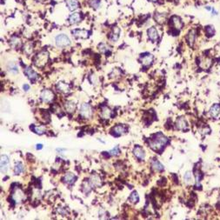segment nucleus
Segmentation results:
<instances>
[{
    "label": "nucleus",
    "mask_w": 220,
    "mask_h": 220,
    "mask_svg": "<svg viewBox=\"0 0 220 220\" xmlns=\"http://www.w3.org/2000/svg\"><path fill=\"white\" fill-rule=\"evenodd\" d=\"M119 34H120V29L118 27H114L112 33L110 35V39L112 42H116L118 39V38H119Z\"/></svg>",
    "instance_id": "16"
},
{
    "label": "nucleus",
    "mask_w": 220,
    "mask_h": 220,
    "mask_svg": "<svg viewBox=\"0 0 220 220\" xmlns=\"http://www.w3.org/2000/svg\"><path fill=\"white\" fill-rule=\"evenodd\" d=\"M56 44L59 47H65L71 44V40L66 35L60 34L56 37Z\"/></svg>",
    "instance_id": "5"
},
{
    "label": "nucleus",
    "mask_w": 220,
    "mask_h": 220,
    "mask_svg": "<svg viewBox=\"0 0 220 220\" xmlns=\"http://www.w3.org/2000/svg\"><path fill=\"white\" fill-rule=\"evenodd\" d=\"M66 5L70 10H75L78 8V3L77 0H66Z\"/></svg>",
    "instance_id": "21"
},
{
    "label": "nucleus",
    "mask_w": 220,
    "mask_h": 220,
    "mask_svg": "<svg viewBox=\"0 0 220 220\" xmlns=\"http://www.w3.org/2000/svg\"><path fill=\"white\" fill-rule=\"evenodd\" d=\"M21 44H22V42H21L20 39L17 38V37L11 38V39H10V45H11V47H13L15 49H18V48L21 47Z\"/></svg>",
    "instance_id": "25"
},
{
    "label": "nucleus",
    "mask_w": 220,
    "mask_h": 220,
    "mask_svg": "<svg viewBox=\"0 0 220 220\" xmlns=\"http://www.w3.org/2000/svg\"><path fill=\"white\" fill-rule=\"evenodd\" d=\"M64 108L66 110V112L69 113H72L75 112L76 109V104L72 101H67L64 104Z\"/></svg>",
    "instance_id": "22"
},
{
    "label": "nucleus",
    "mask_w": 220,
    "mask_h": 220,
    "mask_svg": "<svg viewBox=\"0 0 220 220\" xmlns=\"http://www.w3.org/2000/svg\"><path fill=\"white\" fill-rule=\"evenodd\" d=\"M88 182L92 187H98V186H100L102 185L101 178H100L98 175H92V176L89 178Z\"/></svg>",
    "instance_id": "10"
},
{
    "label": "nucleus",
    "mask_w": 220,
    "mask_h": 220,
    "mask_svg": "<svg viewBox=\"0 0 220 220\" xmlns=\"http://www.w3.org/2000/svg\"><path fill=\"white\" fill-rule=\"evenodd\" d=\"M25 52L27 54H31L32 52V45L31 44H27L25 46Z\"/></svg>",
    "instance_id": "39"
},
{
    "label": "nucleus",
    "mask_w": 220,
    "mask_h": 220,
    "mask_svg": "<svg viewBox=\"0 0 220 220\" xmlns=\"http://www.w3.org/2000/svg\"><path fill=\"white\" fill-rule=\"evenodd\" d=\"M30 89V87H29V85L28 84H25L24 85V90H25V91H28Z\"/></svg>",
    "instance_id": "41"
},
{
    "label": "nucleus",
    "mask_w": 220,
    "mask_h": 220,
    "mask_svg": "<svg viewBox=\"0 0 220 220\" xmlns=\"http://www.w3.org/2000/svg\"><path fill=\"white\" fill-rule=\"evenodd\" d=\"M14 171H15V174H16V175H18V174H20L21 172H23V171H24V165H23L21 163L17 164V165H16V166H15Z\"/></svg>",
    "instance_id": "33"
},
{
    "label": "nucleus",
    "mask_w": 220,
    "mask_h": 220,
    "mask_svg": "<svg viewBox=\"0 0 220 220\" xmlns=\"http://www.w3.org/2000/svg\"><path fill=\"white\" fill-rule=\"evenodd\" d=\"M129 200L131 201L132 203H133V204H136V203L138 202L139 197H138V194H137V191H133V192H132V194H131L130 198H129Z\"/></svg>",
    "instance_id": "30"
},
{
    "label": "nucleus",
    "mask_w": 220,
    "mask_h": 220,
    "mask_svg": "<svg viewBox=\"0 0 220 220\" xmlns=\"http://www.w3.org/2000/svg\"><path fill=\"white\" fill-rule=\"evenodd\" d=\"M11 198H12V200L14 201L16 204L22 203V202L26 198V197H25L24 191H22L20 188H18V187H17V188H14V189H13L12 194H11Z\"/></svg>",
    "instance_id": "3"
},
{
    "label": "nucleus",
    "mask_w": 220,
    "mask_h": 220,
    "mask_svg": "<svg viewBox=\"0 0 220 220\" xmlns=\"http://www.w3.org/2000/svg\"><path fill=\"white\" fill-rule=\"evenodd\" d=\"M100 3H101L100 0H91V1H90V5H91L92 7H93V8L97 9V8L99 7Z\"/></svg>",
    "instance_id": "36"
},
{
    "label": "nucleus",
    "mask_w": 220,
    "mask_h": 220,
    "mask_svg": "<svg viewBox=\"0 0 220 220\" xmlns=\"http://www.w3.org/2000/svg\"><path fill=\"white\" fill-rule=\"evenodd\" d=\"M153 61V56L151 54H147L142 58V63L144 65H149L151 64Z\"/></svg>",
    "instance_id": "28"
},
{
    "label": "nucleus",
    "mask_w": 220,
    "mask_h": 220,
    "mask_svg": "<svg viewBox=\"0 0 220 220\" xmlns=\"http://www.w3.org/2000/svg\"><path fill=\"white\" fill-rule=\"evenodd\" d=\"M168 142V139L166 137H165L163 134L159 133L155 136V137L151 140L150 142V146L152 149L155 151H159L163 147L165 146Z\"/></svg>",
    "instance_id": "1"
},
{
    "label": "nucleus",
    "mask_w": 220,
    "mask_h": 220,
    "mask_svg": "<svg viewBox=\"0 0 220 220\" xmlns=\"http://www.w3.org/2000/svg\"><path fill=\"white\" fill-rule=\"evenodd\" d=\"M80 115L85 118V119H90L92 116V109L89 104H83L80 106Z\"/></svg>",
    "instance_id": "4"
},
{
    "label": "nucleus",
    "mask_w": 220,
    "mask_h": 220,
    "mask_svg": "<svg viewBox=\"0 0 220 220\" xmlns=\"http://www.w3.org/2000/svg\"><path fill=\"white\" fill-rule=\"evenodd\" d=\"M8 69H9V71H10V72H12V73H18V71L17 65H16V64L13 63V62H11V63L9 64Z\"/></svg>",
    "instance_id": "35"
},
{
    "label": "nucleus",
    "mask_w": 220,
    "mask_h": 220,
    "mask_svg": "<svg viewBox=\"0 0 220 220\" xmlns=\"http://www.w3.org/2000/svg\"><path fill=\"white\" fill-rule=\"evenodd\" d=\"M125 132H126V128L124 125H122V124H118L112 129V132H114V134H116L117 136L124 134Z\"/></svg>",
    "instance_id": "19"
},
{
    "label": "nucleus",
    "mask_w": 220,
    "mask_h": 220,
    "mask_svg": "<svg viewBox=\"0 0 220 220\" xmlns=\"http://www.w3.org/2000/svg\"><path fill=\"white\" fill-rule=\"evenodd\" d=\"M195 177H196V185L198 186V185H199V181H200V174H199V172L196 171Z\"/></svg>",
    "instance_id": "40"
},
{
    "label": "nucleus",
    "mask_w": 220,
    "mask_h": 220,
    "mask_svg": "<svg viewBox=\"0 0 220 220\" xmlns=\"http://www.w3.org/2000/svg\"><path fill=\"white\" fill-rule=\"evenodd\" d=\"M80 20H81V16L78 12L73 13V14H71L69 17V22L71 24H77Z\"/></svg>",
    "instance_id": "24"
},
{
    "label": "nucleus",
    "mask_w": 220,
    "mask_h": 220,
    "mask_svg": "<svg viewBox=\"0 0 220 220\" xmlns=\"http://www.w3.org/2000/svg\"><path fill=\"white\" fill-rule=\"evenodd\" d=\"M176 125L178 130H185V129H186L187 128V122H186L185 118H184V117L178 118L177 120Z\"/></svg>",
    "instance_id": "17"
},
{
    "label": "nucleus",
    "mask_w": 220,
    "mask_h": 220,
    "mask_svg": "<svg viewBox=\"0 0 220 220\" xmlns=\"http://www.w3.org/2000/svg\"><path fill=\"white\" fill-rule=\"evenodd\" d=\"M9 157L6 155H2L1 156V172L3 174H5L7 172L8 169H9Z\"/></svg>",
    "instance_id": "8"
},
{
    "label": "nucleus",
    "mask_w": 220,
    "mask_h": 220,
    "mask_svg": "<svg viewBox=\"0 0 220 220\" xmlns=\"http://www.w3.org/2000/svg\"><path fill=\"white\" fill-rule=\"evenodd\" d=\"M98 50L102 52V53H107L108 51H110V47L108 46L106 44H100L98 45Z\"/></svg>",
    "instance_id": "32"
},
{
    "label": "nucleus",
    "mask_w": 220,
    "mask_h": 220,
    "mask_svg": "<svg viewBox=\"0 0 220 220\" xmlns=\"http://www.w3.org/2000/svg\"><path fill=\"white\" fill-rule=\"evenodd\" d=\"M49 59V53L47 51H41L39 52L34 59V64L38 67H43L46 63L48 62Z\"/></svg>",
    "instance_id": "2"
},
{
    "label": "nucleus",
    "mask_w": 220,
    "mask_h": 220,
    "mask_svg": "<svg viewBox=\"0 0 220 220\" xmlns=\"http://www.w3.org/2000/svg\"><path fill=\"white\" fill-rule=\"evenodd\" d=\"M111 155H112V156H116V155H119V153H120V151H119V149H118V147H114L112 151H110V152H109Z\"/></svg>",
    "instance_id": "38"
},
{
    "label": "nucleus",
    "mask_w": 220,
    "mask_h": 220,
    "mask_svg": "<svg viewBox=\"0 0 220 220\" xmlns=\"http://www.w3.org/2000/svg\"><path fill=\"white\" fill-rule=\"evenodd\" d=\"M150 1H152V2H156V1H157V0H150Z\"/></svg>",
    "instance_id": "43"
},
{
    "label": "nucleus",
    "mask_w": 220,
    "mask_h": 220,
    "mask_svg": "<svg viewBox=\"0 0 220 220\" xmlns=\"http://www.w3.org/2000/svg\"><path fill=\"white\" fill-rule=\"evenodd\" d=\"M32 130L34 131V132L39 135H42L46 132V128L44 126H34V127H32Z\"/></svg>",
    "instance_id": "31"
},
{
    "label": "nucleus",
    "mask_w": 220,
    "mask_h": 220,
    "mask_svg": "<svg viewBox=\"0 0 220 220\" xmlns=\"http://www.w3.org/2000/svg\"><path fill=\"white\" fill-rule=\"evenodd\" d=\"M206 32L209 37H212L215 33V29L212 25H208L207 27H206Z\"/></svg>",
    "instance_id": "34"
},
{
    "label": "nucleus",
    "mask_w": 220,
    "mask_h": 220,
    "mask_svg": "<svg viewBox=\"0 0 220 220\" xmlns=\"http://www.w3.org/2000/svg\"><path fill=\"white\" fill-rule=\"evenodd\" d=\"M155 19L158 24H164L165 22V15L163 13H156Z\"/></svg>",
    "instance_id": "29"
},
{
    "label": "nucleus",
    "mask_w": 220,
    "mask_h": 220,
    "mask_svg": "<svg viewBox=\"0 0 220 220\" xmlns=\"http://www.w3.org/2000/svg\"><path fill=\"white\" fill-rule=\"evenodd\" d=\"M184 179H185V182H186L187 184H189V183L191 181V171H187V172H185V176H184Z\"/></svg>",
    "instance_id": "37"
},
{
    "label": "nucleus",
    "mask_w": 220,
    "mask_h": 220,
    "mask_svg": "<svg viewBox=\"0 0 220 220\" xmlns=\"http://www.w3.org/2000/svg\"><path fill=\"white\" fill-rule=\"evenodd\" d=\"M75 179H76V177L74 176V174H72V173H66L65 175H64V178H63V180H64V183H66V184H72L74 181H75Z\"/></svg>",
    "instance_id": "26"
},
{
    "label": "nucleus",
    "mask_w": 220,
    "mask_h": 220,
    "mask_svg": "<svg viewBox=\"0 0 220 220\" xmlns=\"http://www.w3.org/2000/svg\"><path fill=\"white\" fill-rule=\"evenodd\" d=\"M148 36H149V38H150V39L152 41L156 42L157 40L158 39V32H157L156 28L152 27V28H150V29L148 30Z\"/></svg>",
    "instance_id": "13"
},
{
    "label": "nucleus",
    "mask_w": 220,
    "mask_h": 220,
    "mask_svg": "<svg viewBox=\"0 0 220 220\" xmlns=\"http://www.w3.org/2000/svg\"><path fill=\"white\" fill-rule=\"evenodd\" d=\"M100 115H101V117L104 118V119H108V118L111 117L112 112H111V110L108 107L104 106V107L102 108V110H101V112H100Z\"/></svg>",
    "instance_id": "23"
},
{
    "label": "nucleus",
    "mask_w": 220,
    "mask_h": 220,
    "mask_svg": "<svg viewBox=\"0 0 220 220\" xmlns=\"http://www.w3.org/2000/svg\"><path fill=\"white\" fill-rule=\"evenodd\" d=\"M171 24H172V26L177 30H180L183 27V23H182L181 18L177 16H173L171 18Z\"/></svg>",
    "instance_id": "12"
},
{
    "label": "nucleus",
    "mask_w": 220,
    "mask_h": 220,
    "mask_svg": "<svg viewBox=\"0 0 220 220\" xmlns=\"http://www.w3.org/2000/svg\"><path fill=\"white\" fill-rule=\"evenodd\" d=\"M196 37H197V32H196V30L192 29L189 31V33L187 34L186 37V40H187V43L189 44L190 46H192L194 43H195Z\"/></svg>",
    "instance_id": "11"
},
{
    "label": "nucleus",
    "mask_w": 220,
    "mask_h": 220,
    "mask_svg": "<svg viewBox=\"0 0 220 220\" xmlns=\"http://www.w3.org/2000/svg\"><path fill=\"white\" fill-rule=\"evenodd\" d=\"M219 113H220V105L219 104H213V105L211 106V108H210V116H211L212 117H214V118H216V117H218Z\"/></svg>",
    "instance_id": "14"
},
{
    "label": "nucleus",
    "mask_w": 220,
    "mask_h": 220,
    "mask_svg": "<svg viewBox=\"0 0 220 220\" xmlns=\"http://www.w3.org/2000/svg\"><path fill=\"white\" fill-rule=\"evenodd\" d=\"M37 146H38L37 147V149L39 150V149H42V146H43V145H38Z\"/></svg>",
    "instance_id": "42"
},
{
    "label": "nucleus",
    "mask_w": 220,
    "mask_h": 220,
    "mask_svg": "<svg viewBox=\"0 0 220 220\" xmlns=\"http://www.w3.org/2000/svg\"><path fill=\"white\" fill-rule=\"evenodd\" d=\"M133 154H134V156L136 157L137 159H139L140 161H143V160L145 159V152L143 150L142 147L138 146V145H137V146L134 148Z\"/></svg>",
    "instance_id": "9"
},
{
    "label": "nucleus",
    "mask_w": 220,
    "mask_h": 220,
    "mask_svg": "<svg viewBox=\"0 0 220 220\" xmlns=\"http://www.w3.org/2000/svg\"><path fill=\"white\" fill-rule=\"evenodd\" d=\"M40 98L44 103H51L54 99V93L50 90H44L41 92Z\"/></svg>",
    "instance_id": "7"
},
{
    "label": "nucleus",
    "mask_w": 220,
    "mask_h": 220,
    "mask_svg": "<svg viewBox=\"0 0 220 220\" xmlns=\"http://www.w3.org/2000/svg\"><path fill=\"white\" fill-rule=\"evenodd\" d=\"M38 1H44V0H38Z\"/></svg>",
    "instance_id": "44"
},
{
    "label": "nucleus",
    "mask_w": 220,
    "mask_h": 220,
    "mask_svg": "<svg viewBox=\"0 0 220 220\" xmlns=\"http://www.w3.org/2000/svg\"><path fill=\"white\" fill-rule=\"evenodd\" d=\"M152 167L153 170H155L156 171H164V166L161 163L157 160H153L152 162Z\"/></svg>",
    "instance_id": "27"
},
{
    "label": "nucleus",
    "mask_w": 220,
    "mask_h": 220,
    "mask_svg": "<svg viewBox=\"0 0 220 220\" xmlns=\"http://www.w3.org/2000/svg\"><path fill=\"white\" fill-rule=\"evenodd\" d=\"M212 64V59H210V57L207 56H202L199 58V61H198V65L201 69L203 70H208L210 68Z\"/></svg>",
    "instance_id": "6"
},
{
    "label": "nucleus",
    "mask_w": 220,
    "mask_h": 220,
    "mask_svg": "<svg viewBox=\"0 0 220 220\" xmlns=\"http://www.w3.org/2000/svg\"><path fill=\"white\" fill-rule=\"evenodd\" d=\"M25 74L31 79V80H34L38 78V74L35 72L30 67L25 69Z\"/></svg>",
    "instance_id": "18"
},
{
    "label": "nucleus",
    "mask_w": 220,
    "mask_h": 220,
    "mask_svg": "<svg viewBox=\"0 0 220 220\" xmlns=\"http://www.w3.org/2000/svg\"><path fill=\"white\" fill-rule=\"evenodd\" d=\"M72 34L77 38L86 39L88 37V31H86L84 30H74L72 31Z\"/></svg>",
    "instance_id": "15"
},
{
    "label": "nucleus",
    "mask_w": 220,
    "mask_h": 220,
    "mask_svg": "<svg viewBox=\"0 0 220 220\" xmlns=\"http://www.w3.org/2000/svg\"><path fill=\"white\" fill-rule=\"evenodd\" d=\"M57 88L59 90V92L64 93H69L70 92V86H69L67 84L63 83V82H59L57 85Z\"/></svg>",
    "instance_id": "20"
}]
</instances>
